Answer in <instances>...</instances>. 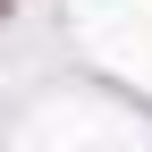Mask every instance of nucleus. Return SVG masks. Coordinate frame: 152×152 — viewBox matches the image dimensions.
I'll return each mask as SVG.
<instances>
[{
    "label": "nucleus",
    "mask_w": 152,
    "mask_h": 152,
    "mask_svg": "<svg viewBox=\"0 0 152 152\" xmlns=\"http://www.w3.org/2000/svg\"><path fill=\"white\" fill-rule=\"evenodd\" d=\"M0 17H9V0H0Z\"/></svg>",
    "instance_id": "f257e3e1"
}]
</instances>
